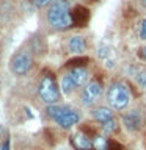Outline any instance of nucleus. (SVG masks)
<instances>
[{"label":"nucleus","instance_id":"obj_1","mask_svg":"<svg viewBox=\"0 0 146 150\" xmlns=\"http://www.w3.org/2000/svg\"><path fill=\"white\" fill-rule=\"evenodd\" d=\"M47 21L55 30H68L74 25L69 0H55L47 9Z\"/></svg>","mask_w":146,"mask_h":150},{"label":"nucleus","instance_id":"obj_2","mask_svg":"<svg viewBox=\"0 0 146 150\" xmlns=\"http://www.w3.org/2000/svg\"><path fill=\"white\" fill-rule=\"evenodd\" d=\"M105 98L112 110L124 111L130 103V91L122 81H115L108 86Z\"/></svg>","mask_w":146,"mask_h":150},{"label":"nucleus","instance_id":"obj_3","mask_svg":"<svg viewBox=\"0 0 146 150\" xmlns=\"http://www.w3.org/2000/svg\"><path fill=\"white\" fill-rule=\"evenodd\" d=\"M38 96H39V98L47 106L58 103L61 91H60V86L57 84V81L50 75H44L41 78L39 84H38Z\"/></svg>","mask_w":146,"mask_h":150},{"label":"nucleus","instance_id":"obj_4","mask_svg":"<svg viewBox=\"0 0 146 150\" xmlns=\"http://www.w3.org/2000/svg\"><path fill=\"white\" fill-rule=\"evenodd\" d=\"M104 92V86L99 80H89V81L82 88L80 92V103L83 106H93Z\"/></svg>","mask_w":146,"mask_h":150},{"label":"nucleus","instance_id":"obj_5","mask_svg":"<svg viewBox=\"0 0 146 150\" xmlns=\"http://www.w3.org/2000/svg\"><path fill=\"white\" fill-rule=\"evenodd\" d=\"M31 66H33V56L25 50L14 53V56L11 58V70L14 75H19V77L27 75L30 72Z\"/></svg>","mask_w":146,"mask_h":150},{"label":"nucleus","instance_id":"obj_6","mask_svg":"<svg viewBox=\"0 0 146 150\" xmlns=\"http://www.w3.org/2000/svg\"><path fill=\"white\" fill-rule=\"evenodd\" d=\"M121 122L127 131L134 133V131L141 130V127H143V116H141V112L138 110H130L122 114Z\"/></svg>","mask_w":146,"mask_h":150},{"label":"nucleus","instance_id":"obj_7","mask_svg":"<svg viewBox=\"0 0 146 150\" xmlns=\"http://www.w3.org/2000/svg\"><path fill=\"white\" fill-rule=\"evenodd\" d=\"M79 122H80V114L75 110H72V108H69V110L57 120V124H58V127L63 130H71L72 127L77 125Z\"/></svg>","mask_w":146,"mask_h":150},{"label":"nucleus","instance_id":"obj_8","mask_svg":"<svg viewBox=\"0 0 146 150\" xmlns=\"http://www.w3.org/2000/svg\"><path fill=\"white\" fill-rule=\"evenodd\" d=\"M69 77L72 78V81L75 83V86L80 88V86H85L88 81H89V72L88 69L85 67H75L69 72Z\"/></svg>","mask_w":146,"mask_h":150},{"label":"nucleus","instance_id":"obj_9","mask_svg":"<svg viewBox=\"0 0 146 150\" xmlns=\"http://www.w3.org/2000/svg\"><path fill=\"white\" fill-rule=\"evenodd\" d=\"M91 117L96 122L104 124V122L113 119L115 114H113V110L110 106H97V108H93V110H91Z\"/></svg>","mask_w":146,"mask_h":150},{"label":"nucleus","instance_id":"obj_10","mask_svg":"<svg viewBox=\"0 0 146 150\" xmlns=\"http://www.w3.org/2000/svg\"><path fill=\"white\" fill-rule=\"evenodd\" d=\"M72 145L75 150H91L93 149V139H89L83 133H75L72 136Z\"/></svg>","mask_w":146,"mask_h":150},{"label":"nucleus","instance_id":"obj_11","mask_svg":"<svg viewBox=\"0 0 146 150\" xmlns=\"http://www.w3.org/2000/svg\"><path fill=\"white\" fill-rule=\"evenodd\" d=\"M68 50L71 53H83L87 50V41L82 36H72L68 41Z\"/></svg>","mask_w":146,"mask_h":150},{"label":"nucleus","instance_id":"obj_12","mask_svg":"<svg viewBox=\"0 0 146 150\" xmlns=\"http://www.w3.org/2000/svg\"><path fill=\"white\" fill-rule=\"evenodd\" d=\"M68 110H69V106H64V105H60V103H55V105H49V106L46 108V114L49 116L54 122H57Z\"/></svg>","mask_w":146,"mask_h":150},{"label":"nucleus","instance_id":"obj_13","mask_svg":"<svg viewBox=\"0 0 146 150\" xmlns=\"http://www.w3.org/2000/svg\"><path fill=\"white\" fill-rule=\"evenodd\" d=\"M75 89H77V86H75V83L72 81V78L69 77V74H66L61 77L60 80V91L64 94V96H69V94H72Z\"/></svg>","mask_w":146,"mask_h":150},{"label":"nucleus","instance_id":"obj_14","mask_svg":"<svg viewBox=\"0 0 146 150\" xmlns=\"http://www.w3.org/2000/svg\"><path fill=\"white\" fill-rule=\"evenodd\" d=\"M118 128H120V125H118V120L115 119V117L102 124V131H104V134H105V136H110L113 133H116Z\"/></svg>","mask_w":146,"mask_h":150},{"label":"nucleus","instance_id":"obj_15","mask_svg":"<svg viewBox=\"0 0 146 150\" xmlns=\"http://www.w3.org/2000/svg\"><path fill=\"white\" fill-rule=\"evenodd\" d=\"M93 149L94 150H108V139L102 134L96 136L93 139Z\"/></svg>","mask_w":146,"mask_h":150},{"label":"nucleus","instance_id":"obj_16","mask_svg":"<svg viewBox=\"0 0 146 150\" xmlns=\"http://www.w3.org/2000/svg\"><path fill=\"white\" fill-rule=\"evenodd\" d=\"M134 77H135V81L138 83V86L146 89V69H138Z\"/></svg>","mask_w":146,"mask_h":150},{"label":"nucleus","instance_id":"obj_17","mask_svg":"<svg viewBox=\"0 0 146 150\" xmlns=\"http://www.w3.org/2000/svg\"><path fill=\"white\" fill-rule=\"evenodd\" d=\"M97 55H99V58H102V59H108V56H112V49L108 45H101L97 50Z\"/></svg>","mask_w":146,"mask_h":150},{"label":"nucleus","instance_id":"obj_18","mask_svg":"<svg viewBox=\"0 0 146 150\" xmlns=\"http://www.w3.org/2000/svg\"><path fill=\"white\" fill-rule=\"evenodd\" d=\"M138 36H140V39L146 41V19H143V21L140 22V27H138Z\"/></svg>","mask_w":146,"mask_h":150},{"label":"nucleus","instance_id":"obj_19","mask_svg":"<svg viewBox=\"0 0 146 150\" xmlns=\"http://www.w3.org/2000/svg\"><path fill=\"white\" fill-rule=\"evenodd\" d=\"M31 2L38 8H46V6H50L52 5V0H31Z\"/></svg>","mask_w":146,"mask_h":150},{"label":"nucleus","instance_id":"obj_20","mask_svg":"<svg viewBox=\"0 0 146 150\" xmlns=\"http://www.w3.org/2000/svg\"><path fill=\"white\" fill-rule=\"evenodd\" d=\"M0 150H9V138L5 139V142L0 145Z\"/></svg>","mask_w":146,"mask_h":150},{"label":"nucleus","instance_id":"obj_21","mask_svg":"<svg viewBox=\"0 0 146 150\" xmlns=\"http://www.w3.org/2000/svg\"><path fill=\"white\" fill-rule=\"evenodd\" d=\"M140 58L143 59V61H146V45L141 47V50H140Z\"/></svg>","mask_w":146,"mask_h":150},{"label":"nucleus","instance_id":"obj_22","mask_svg":"<svg viewBox=\"0 0 146 150\" xmlns=\"http://www.w3.org/2000/svg\"><path fill=\"white\" fill-rule=\"evenodd\" d=\"M143 3H145V5H146V0H143Z\"/></svg>","mask_w":146,"mask_h":150},{"label":"nucleus","instance_id":"obj_23","mask_svg":"<svg viewBox=\"0 0 146 150\" xmlns=\"http://www.w3.org/2000/svg\"><path fill=\"white\" fill-rule=\"evenodd\" d=\"M0 91H2V86H0Z\"/></svg>","mask_w":146,"mask_h":150}]
</instances>
